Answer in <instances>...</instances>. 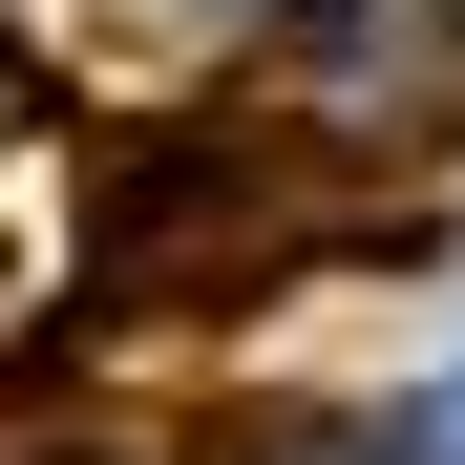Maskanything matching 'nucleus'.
<instances>
[{
	"label": "nucleus",
	"mask_w": 465,
	"mask_h": 465,
	"mask_svg": "<svg viewBox=\"0 0 465 465\" xmlns=\"http://www.w3.org/2000/svg\"><path fill=\"white\" fill-rule=\"evenodd\" d=\"M402 465H465V360L423 381V423H402Z\"/></svg>",
	"instance_id": "obj_1"
},
{
	"label": "nucleus",
	"mask_w": 465,
	"mask_h": 465,
	"mask_svg": "<svg viewBox=\"0 0 465 465\" xmlns=\"http://www.w3.org/2000/svg\"><path fill=\"white\" fill-rule=\"evenodd\" d=\"M318 465H402V444H318Z\"/></svg>",
	"instance_id": "obj_2"
}]
</instances>
